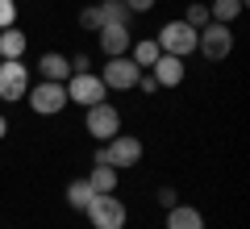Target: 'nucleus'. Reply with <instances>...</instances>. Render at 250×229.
Segmentation results:
<instances>
[{
	"instance_id": "nucleus-1",
	"label": "nucleus",
	"mask_w": 250,
	"mask_h": 229,
	"mask_svg": "<svg viewBox=\"0 0 250 229\" xmlns=\"http://www.w3.org/2000/svg\"><path fill=\"white\" fill-rule=\"evenodd\" d=\"M96 163H104V167H138L142 163V142L134 138V133H113L108 142H100L96 150Z\"/></svg>"
},
{
	"instance_id": "nucleus-2",
	"label": "nucleus",
	"mask_w": 250,
	"mask_h": 229,
	"mask_svg": "<svg viewBox=\"0 0 250 229\" xmlns=\"http://www.w3.org/2000/svg\"><path fill=\"white\" fill-rule=\"evenodd\" d=\"M62 88H67V104H80V108H92V104H100L108 96L104 80L92 75V71H71V80L62 83Z\"/></svg>"
},
{
	"instance_id": "nucleus-3",
	"label": "nucleus",
	"mask_w": 250,
	"mask_h": 229,
	"mask_svg": "<svg viewBox=\"0 0 250 229\" xmlns=\"http://www.w3.org/2000/svg\"><path fill=\"white\" fill-rule=\"evenodd\" d=\"M25 100H29V108H34L38 117H54V113H62V108H67V88H62V83L42 80V83H29Z\"/></svg>"
},
{
	"instance_id": "nucleus-4",
	"label": "nucleus",
	"mask_w": 250,
	"mask_h": 229,
	"mask_svg": "<svg viewBox=\"0 0 250 229\" xmlns=\"http://www.w3.org/2000/svg\"><path fill=\"white\" fill-rule=\"evenodd\" d=\"M196 50L205 54V59H213V62L229 59V50H233V34H229V25H221V21H208L205 29H196Z\"/></svg>"
},
{
	"instance_id": "nucleus-5",
	"label": "nucleus",
	"mask_w": 250,
	"mask_h": 229,
	"mask_svg": "<svg viewBox=\"0 0 250 229\" xmlns=\"http://www.w3.org/2000/svg\"><path fill=\"white\" fill-rule=\"evenodd\" d=\"M83 212H88V221L96 229H125V200H117L113 192L108 196H92Z\"/></svg>"
},
{
	"instance_id": "nucleus-6",
	"label": "nucleus",
	"mask_w": 250,
	"mask_h": 229,
	"mask_svg": "<svg viewBox=\"0 0 250 229\" xmlns=\"http://www.w3.org/2000/svg\"><path fill=\"white\" fill-rule=\"evenodd\" d=\"M83 129H88L96 142H108L113 133H121V113H117L108 100H100V104L83 108Z\"/></svg>"
},
{
	"instance_id": "nucleus-7",
	"label": "nucleus",
	"mask_w": 250,
	"mask_h": 229,
	"mask_svg": "<svg viewBox=\"0 0 250 229\" xmlns=\"http://www.w3.org/2000/svg\"><path fill=\"white\" fill-rule=\"evenodd\" d=\"M29 67L25 59H0V100H25Z\"/></svg>"
},
{
	"instance_id": "nucleus-8",
	"label": "nucleus",
	"mask_w": 250,
	"mask_h": 229,
	"mask_svg": "<svg viewBox=\"0 0 250 229\" xmlns=\"http://www.w3.org/2000/svg\"><path fill=\"white\" fill-rule=\"evenodd\" d=\"M159 50L175 54V59H188V54L196 50V29L188 25V21H167L163 34H159Z\"/></svg>"
},
{
	"instance_id": "nucleus-9",
	"label": "nucleus",
	"mask_w": 250,
	"mask_h": 229,
	"mask_svg": "<svg viewBox=\"0 0 250 229\" xmlns=\"http://www.w3.org/2000/svg\"><path fill=\"white\" fill-rule=\"evenodd\" d=\"M100 80H104V88L129 92V88H138V80H142V67H138L129 54H117V59H108V62H104Z\"/></svg>"
},
{
	"instance_id": "nucleus-10",
	"label": "nucleus",
	"mask_w": 250,
	"mask_h": 229,
	"mask_svg": "<svg viewBox=\"0 0 250 229\" xmlns=\"http://www.w3.org/2000/svg\"><path fill=\"white\" fill-rule=\"evenodd\" d=\"M150 75H154L159 88H179V83H184V59H175V54H159L154 67H150Z\"/></svg>"
},
{
	"instance_id": "nucleus-11",
	"label": "nucleus",
	"mask_w": 250,
	"mask_h": 229,
	"mask_svg": "<svg viewBox=\"0 0 250 229\" xmlns=\"http://www.w3.org/2000/svg\"><path fill=\"white\" fill-rule=\"evenodd\" d=\"M100 50L108 54V59H117V54H125L129 46H134V34H129V25H100Z\"/></svg>"
},
{
	"instance_id": "nucleus-12",
	"label": "nucleus",
	"mask_w": 250,
	"mask_h": 229,
	"mask_svg": "<svg viewBox=\"0 0 250 229\" xmlns=\"http://www.w3.org/2000/svg\"><path fill=\"white\" fill-rule=\"evenodd\" d=\"M38 71H42V80H50V83H67V80H71V59L50 50V54L38 59Z\"/></svg>"
},
{
	"instance_id": "nucleus-13",
	"label": "nucleus",
	"mask_w": 250,
	"mask_h": 229,
	"mask_svg": "<svg viewBox=\"0 0 250 229\" xmlns=\"http://www.w3.org/2000/svg\"><path fill=\"white\" fill-rule=\"evenodd\" d=\"M167 229H205V217H200L192 204H171V212H167Z\"/></svg>"
},
{
	"instance_id": "nucleus-14",
	"label": "nucleus",
	"mask_w": 250,
	"mask_h": 229,
	"mask_svg": "<svg viewBox=\"0 0 250 229\" xmlns=\"http://www.w3.org/2000/svg\"><path fill=\"white\" fill-rule=\"evenodd\" d=\"M0 59H25V29L17 25L0 29Z\"/></svg>"
},
{
	"instance_id": "nucleus-15",
	"label": "nucleus",
	"mask_w": 250,
	"mask_h": 229,
	"mask_svg": "<svg viewBox=\"0 0 250 229\" xmlns=\"http://www.w3.org/2000/svg\"><path fill=\"white\" fill-rule=\"evenodd\" d=\"M117 175H121L117 167L96 163V167H92V175H88V184H92V192H96V196H108V192H117Z\"/></svg>"
},
{
	"instance_id": "nucleus-16",
	"label": "nucleus",
	"mask_w": 250,
	"mask_h": 229,
	"mask_svg": "<svg viewBox=\"0 0 250 229\" xmlns=\"http://www.w3.org/2000/svg\"><path fill=\"white\" fill-rule=\"evenodd\" d=\"M159 54H163V50H159V42H154V38H142V42H134V46H129V59H134L142 71H150Z\"/></svg>"
},
{
	"instance_id": "nucleus-17",
	"label": "nucleus",
	"mask_w": 250,
	"mask_h": 229,
	"mask_svg": "<svg viewBox=\"0 0 250 229\" xmlns=\"http://www.w3.org/2000/svg\"><path fill=\"white\" fill-rule=\"evenodd\" d=\"M242 9H246V0H213V4H208V17L221 21V25H229Z\"/></svg>"
},
{
	"instance_id": "nucleus-18",
	"label": "nucleus",
	"mask_w": 250,
	"mask_h": 229,
	"mask_svg": "<svg viewBox=\"0 0 250 229\" xmlns=\"http://www.w3.org/2000/svg\"><path fill=\"white\" fill-rule=\"evenodd\" d=\"M100 17H104V25H129L125 0H100Z\"/></svg>"
},
{
	"instance_id": "nucleus-19",
	"label": "nucleus",
	"mask_w": 250,
	"mask_h": 229,
	"mask_svg": "<svg viewBox=\"0 0 250 229\" xmlns=\"http://www.w3.org/2000/svg\"><path fill=\"white\" fill-rule=\"evenodd\" d=\"M92 196H96V192H92L88 179H71V187H67V200H71V208H80V212H83Z\"/></svg>"
},
{
	"instance_id": "nucleus-20",
	"label": "nucleus",
	"mask_w": 250,
	"mask_h": 229,
	"mask_svg": "<svg viewBox=\"0 0 250 229\" xmlns=\"http://www.w3.org/2000/svg\"><path fill=\"white\" fill-rule=\"evenodd\" d=\"M188 25H192V29H205L208 25V21H213V17H208V4H188Z\"/></svg>"
},
{
	"instance_id": "nucleus-21",
	"label": "nucleus",
	"mask_w": 250,
	"mask_h": 229,
	"mask_svg": "<svg viewBox=\"0 0 250 229\" xmlns=\"http://www.w3.org/2000/svg\"><path fill=\"white\" fill-rule=\"evenodd\" d=\"M80 25H83V29H92V34L104 25V17H100V4H92V9H83V13H80Z\"/></svg>"
},
{
	"instance_id": "nucleus-22",
	"label": "nucleus",
	"mask_w": 250,
	"mask_h": 229,
	"mask_svg": "<svg viewBox=\"0 0 250 229\" xmlns=\"http://www.w3.org/2000/svg\"><path fill=\"white\" fill-rule=\"evenodd\" d=\"M17 25V0H0V29Z\"/></svg>"
},
{
	"instance_id": "nucleus-23",
	"label": "nucleus",
	"mask_w": 250,
	"mask_h": 229,
	"mask_svg": "<svg viewBox=\"0 0 250 229\" xmlns=\"http://www.w3.org/2000/svg\"><path fill=\"white\" fill-rule=\"evenodd\" d=\"M125 9H129V13H150L154 0H125Z\"/></svg>"
},
{
	"instance_id": "nucleus-24",
	"label": "nucleus",
	"mask_w": 250,
	"mask_h": 229,
	"mask_svg": "<svg viewBox=\"0 0 250 229\" xmlns=\"http://www.w3.org/2000/svg\"><path fill=\"white\" fill-rule=\"evenodd\" d=\"M159 204H167V208H171V204H175V187H159Z\"/></svg>"
},
{
	"instance_id": "nucleus-25",
	"label": "nucleus",
	"mask_w": 250,
	"mask_h": 229,
	"mask_svg": "<svg viewBox=\"0 0 250 229\" xmlns=\"http://www.w3.org/2000/svg\"><path fill=\"white\" fill-rule=\"evenodd\" d=\"M71 71H88V54H75V59H71Z\"/></svg>"
},
{
	"instance_id": "nucleus-26",
	"label": "nucleus",
	"mask_w": 250,
	"mask_h": 229,
	"mask_svg": "<svg viewBox=\"0 0 250 229\" xmlns=\"http://www.w3.org/2000/svg\"><path fill=\"white\" fill-rule=\"evenodd\" d=\"M4 133H9V121H4V117H0V138H4Z\"/></svg>"
}]
</instances>
